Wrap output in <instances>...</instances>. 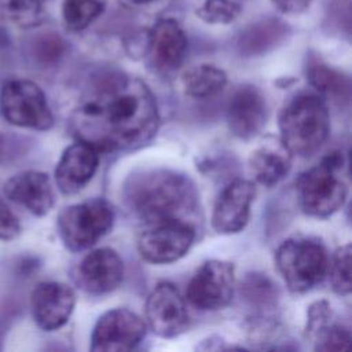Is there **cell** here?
Returning <instances> with one entry per match:
<instances>
[{
	"instance_id": "1",
	"label": "cell",
	"mask_w": 352,
	"mask_h": 352,
	"mask_svg": "<svg viewBox=\"0 0 352 352\" xmlns=\"http://www.w3.org/2000/svg\"><path fill=\"white\" fill-rule=\"evenodd\" d=\"M160 126L150 88L138 77L104 72L94 78L70 116L77 140L100 151H131L147 144Z\"/></svg>"
},
{
	"instance_id": "2",
	"label": "cell",
	"mask_w": 352,
	"mask_h": 352,
	"mask_svg": "<svg viewBox=\"0 0 352 352\" xmlns=\"http://www.w3.org/2000/svg\"><path fill=\"white\" fill-rule=\"evenodd\" d=\"M126 209L146 226L162 221H188L199 209V195L192 180L164 168L131 173L122 184Z\"/></svg>"
},
{
	"instance_id": "3",
	"label": "cell",
	"mask_w": 352,
	"mask_h": 352,
	"mask_svg": "<svg viewBox=\"0 0 352 352\" xmlns=\"http://www.w3.org/2000/svg\"><path fill=\"white\" fill-rule=\"evenodd\" d=\"M278 126L279 139L292 155L311 157L329 138V109L319 95L300 94L283 106Z\"/></svg>"
},
{
	"instance_id": "4",
	"label": "cell",
	"mask_w": 352,
	"mask_h": 352,
	"mask_svg": "<svg viewBox=\"0 0 352 352\" xmlns=\"http://www.w3.org/2000/svg\"><path fill=\"white\" fill-rule=\"evenodd\" d=\"M344 162V154L333 151L298 177L297 197L305 214L327 219L342 208L348 195V186L340 176Z\"/></svg>"
},
{
	"instance_id": "5",
	"label": "cell",
	"mask_w": 352,
	"mask_h": 352,
	"mask_svg": "<svg viewBox=\"0 0 352 352\" xmlns=\"http://www.w3.org/2000/svg\"><path fill=\"white\" fill-rule=\"evenodd\" d=\"M329 261L324 245L316 238H289L275 252L276 268L293 293H305L322 283Z\"/></svg>"
},
{
	"instance_id": "6",
	"label": "cell",
	"mask_w": 352,
	"mask_h": 352,
	"mask_svg": "<svg viewBox=\"0 0 352 352\" xmlns=\"http://www.w3.org/2000/svg\"><path fill=\"white\" fill-rule=\"evenodd\" d=\"M114 209L103 198H92L65 208L56 220L60 241L70 252H82L102 239L114 224Z\"/></svg>"
},
{
	"instance_id": "7",
	"label": "cell",
	"mask_w": 352,
	"mask_h": 352,
	"mask_svg": "<svg viewBox=\"0 0 352 352\" xmlns=\"http://www.w3.org/2000/svg\"><path fill=\"white\" fill-rule=\"evenodd\" d=\"M0 111L15 126L48 131L54 125L45 94L30 80H10L1 87Z\"/></svg>"
},
{
	"instance_id": "8",
	"label": "cell",
	"mask_w": 352,
	"mask_h": 352,
	"mask_svg": "<svg viewBox=\"0 0 352 352\" xmlns=\"http://www.w3.org/2000/svg\"><path fill=\"white\" fill-rule=\"evenodd\" d=\"M235 267L226 260H208L194 274L186 297L201 311H217L227 307L235 292Z\"/></svg>"
},
{
	"instance_id": "9",
	"label": "cell",
	"mask_w": 352,
	"mask_h": 352,
	"mask_svg": "<svg viewBox=\"0 0 352 352\" xmlns=\"http://www.w3.org/2000/svg\"><path fill=\"white\" fill-rule=\"evenodd\" d=\"M195 239L191 223L172 220L147 226L138 238L140 257L151 264H169L187 254Z\"/></svg>"
},
{
	"instance_id": "10",
	"label": "cell",
	"mask_w": 352,
	"mask_h": 352,
	"mask_svg": "<svg viewBox=\"0 0 352 352\" xmlns=\"http://www.w3.org/2000/svg\"><path fill=\"white\" fill-rule=\"evenodd\" d=\"M146 322L128 308H114L106 311L96 320L91 346L94 352H124L135 349L144 338Z\"/></svg>"
},
{
	"instance_id": "11",
	"label": "cell",
	"mask_w": 352,
	"mask_h": 352,
	"mask_svg": "<svg viewBox=\"0 0 352 352\" xmlns=\"http://www.w3.org/2000/svg\"><path fill=\"white\" fill-rule=\"evenodd\" d=\"M146 326L161 338H175L188 327L184 297L170 282H160L146 300Z\"/></svg>"
},
{
	"instance_id": "12",
	"label": "cell",
	"mask_w": 352,
	"mask_h": 352,
	"mask_svg": "<svg viewBox=\"0 0 352 352\" xmlns=\"http://www.w3.org/2000/svg\"><path fill=\"white\" fill-rule=\"evenodd\" d=\"M256 197V186L250 180L235 179L219 194L213 212L212 227L217 234L241 232L250 219V206Z\"/></svg>"
},
{
	"instance_id": "13",
	"label": "cell",
	"mask_w": 352,
	"mask_h": 352,
	"mask_svg": "<svg viewBox=\"0 0 352 352\" xmlns=\"http://www.w3.org/2000/svg\"><path fill=\"white\" fill-rule=\"evenodd\" d=\"M74 305L76 296L73 289L62 282H41L30 296L33 319L44 331H54L65 326L73 314Z\"/></svg>"
},
{
	"instance_id": "14",
	"label": "cell",
	"mask_w": 352,
	"mask_h": 352,
	"mask_svg": "<svg viewBox=\"0 0 352 352\" xmlns=\"http://www.w3.org/2000/svg\"><path fill=\"white\" fill-rule=\"evenodd\" d=\"M268 106L264 94L252 84L235 89L227 104V125L230 132L243 140L254 138L265 125Z\"/></svg>"
},
{
	"instance_id": "15",
	"label": "cell",
	"mask_w": 352,
	"mask_h": 352,
	"mask_svg": "<svg viewBox=\"0 0 352 352\" xmlns=\"http://www.w3.org/2000/svg\"><path fill=\"white\" fill-rule=\"evenodd\" d=\"M146 52L158 72L179 69L187 54V37L179 22L173 18L158 19L147 32Z\"/></svg>"
},
{
	"instance_id": "16",
	"label": "cell",
	"mask_w": 352,
	"mask_h": 352,
	"mask_svg": "<svg viewBox=\"0 0 352 352\" xmlns=\"http://www.w3.org/2000/svg\"><path fill=\"white\" fill-rule=\"evenodd\" d=\"M124 279V263L111 248L89 252L77 267V282L89 294L102 296L116 290Z\"/></svg>"
},
{
	"instance_id": "17",
	"label": "cell",
	"mask_w": 352,
	"mask_h": 352,
	"mask_svg": "<svg viewBox=\"0 0 352 352\" xmlns=\"http://www.w3.org/2000/svg\"><path fill=\"white\" fill-rule=\"evenodd\" d=\"M98 165L99 150L77 140L62 153L55 168V183L63 194H76L89 183Z\"/></svg>"
},
{
	"instance_id": "18",
	"label": "cell",
	"mask_w": 352,
	"mask_h": 352,
	"mask_svg": "<svg viewBox=\"0 0 352 352\" xmlns=\"http://www.w3.org/2000/svg\"><path fill=\"white\" fill-rule=\"evenodd\" d=\"M4 194L34 216H45L55 205L51 179L40 170H25L10 177L4 184Z\"/></svg>"
},
{
	"instance_id": "19",
	"label": "cell",
	"mask_w": 352,
	"mask_h": 352,
	"mask_svg": "<svg viewBox=\"0 0 352 352\" xmlns=\"http://www.w3.org/2000/svg\"><path fill=\"white\" fill-rule=\"evenodd\" d=\"M290 26L279 18L265 16L248 25L236 38V51L243 58L265 55L290 36Z\"/></svg>"
},
{
	"instance_id": "20",
	"label": "cell",
	"mask_w": 352,
	"mask_h": 352,
	"mask_svg": "<svg viewBox=\"0 0 352 352\" xmlns=\"http://www.w3.org/2000/svg\"><path fill=\"white\" fill-rule=\"evenodd\" d=\"M249 172L253 179L265 187L276 186L292 169V154L280 139L261 143L252 151L248 161Z\"/></svg>"
},
{
	"instance_id": "21",
	"label": "cell",
	"mask_w": 352,
	"mask_h": 352,
	"mask_svg": "<svg viewBox=\"0 0 352 352\" xmlns=\"http://www.w3.org/2000/svg\"><path fill=\"white\" fill-rule=\"evenodd\" d=\"M305 76L309 84L323 96L337 104L345 106L351 99L349 77L329 66L316 54L309 52L305 59Z\"/></svg>"
},
{
	"instance_id": "22",
	"label": "cell",
	"mask_w": 352,
	"mask_h": 352,
	"mask_svg": "<svg viewBox=\"0 0 352 352\" xmlns=\"http://www.w3.org/2000/svg\"><path fill=\"white\" fill-rule=\"evenodd\" d=\"M242 301L253 309L252 318H274L279 301V289L275 282L263 272H249L239 285Z\"/></svg>"
},
{
	"instance_id": "23",
	"label": "cell",
	"mask_w": 352,
	"mask_h": 352,
	"mask_svg": "<svg viewBox=\"0 0 352 352\" xmlns=\"http://www.w3.org/2000/svg\"><path fill=\"white\" fill-rule=\"evenodd\" d=\"M227 84V74L213 65H197L182 76V87L192 99H209L219 95Z\"/></svg>"
},
{
	"instance_id": "24",
	"label": "cell",
	"mask_w": 352,
	"mask_h": 352,
	"mask_svg": "<svg viewBox=\"0 0 352 352\" xmlns=\"http://www.w3.org/2000/svg\"><path fill=\"white\" fill-rule=\"evenodd\" d=\"M66 50V41L56 32L37 33L26 43V55L38 67L58 65L65 56Z\"/></svg>"
},
{
	"instance_id": "25",
	"label": "cell",
	"mask_w": 352,
	"mask_h": 352,
	"mask_svg": "<svg viewBox=\"0 0 352 352\" xmlns=\"http://www.w3.org/2000/svg\"><path fill=\"white\" fill-rule=\"evenodd\" d=\"M104 10L103 0H63L62 19L72 32L87 29Z\"/></svg>"
},
{
	"instance_id": "26",
	"label": "cell",
	"mask_w": 352,
	"mask_h": 352,
	"mask_svg": "<svg viewBox=\"0 0 352 352\" xmlns=\"http://www.w3.org/2000/svg\"><path fill=\"white\" fill-rule=\"evenodd\" d=\"M351 245L340 246L329 261L327 276L331 289L338 296H349L351 293Z\"/></svg>"
},
{
	"instance_id": "27",
	"label": "cell",
	"mask_w": 352,
	"mask_h": 352,
	"mask_svg": "<svg viewBox=\"0 0 352 352\" xmlns=\"http://www.w3.org/2000/svg\"><path fill=\"white\" fill-rule=\"evenodd\" d=\"M242 12L241 6L234 0H205L197 8V16L205 23L228 25Z\"/></svg>"
},
{
	"instance_id": "28",
	"label": "cell",
	"mask_w": 352,
	"mask_h": 352,
	"mask_svg": "<svg viewBox=\"0 0 352 352\" xmlns=\"http://www.w3.org/2000/svg\"><path fill=\"white\" fill-rule=\"evenodd\" d=\"M314 349L320 352H341L351 345V331L346 326L329 322L314 337Z\"/></svg>"
},
{
	"instance_id": "29",
	"label": "cell",
	"mask_w": 352,
	"mask_h": 352,
	"mask_svg": "<svg viewBox=\"0 0 352 352\" xmlns=\"http://www.w3.org/2000/svg\"><path fill=\"white\" fill-rule=\"evenodd\" d=\"M4 8L8 18L21 28H34L44 18L41 0H7Z\"/></svg>"
},
{
	"instance_id": "30",
	"label": "cell",
	"mask_w": 352,
	"mask_h": 352,
	"mask_svg": "<svg viewBox=\"0 0 352 352\" xmlns=\"http://www.w3.org/2000/svg\"><path fill=\"white\" fill-rule=\"evenodd\" d=\"M29 150L26 138L0 131V166L10 165L23 157Z\"/></svg>"
},
{
	"instance_id": "31",
	"label": "cell",
	"mask_w": 352,
	"mask_h": 352,
	"mask_svg": "<svg viewBox=\"0 0 352 352\" xmlns=\"http://www.w3.org/2000/svg\"><path fill=\"white\" fill-rule=\"evenodd\" d=\"M333 319V311L326 300L312 302L307 311V324L304 334L307 338H312L323 326Z\"/></svg>"
},
{
	"instance_id": "32",
	"label": "cell",
	"mask_w": 352,
	"mask_h": 352,
	"mask_svg": "<svg viewBox=\"0 0 352 352\" xmlns=\"http://www.w3.org/2000/svg\"><path fill=\"white\" fill-rule=\"evenodd\" d=\"M21 232L18 217L0 198V241H11Z\"/></svg>"
},
{
	"instance_id": "33",
	"label": "cell",
	"mask_w": 352,
	"mask_h": 352,
	"mask_svg": "<svg viewBox=\"0 0 352 352\" xmlns=\"http://www.w3.org/2000/svg\"><path fill=\"white\" fill-rule=\"evenodd\" d=\"M314 0H271L278 11L282 14L296 15L304 12Z\"/></svg>"
},
{
	"instance_id": "34",
	"label": "cell",
	"mask_w": 352,
	"mask_h": 352,
	"mask_svg": "<svg viewBox=\"0 0 352 352\" xmlns=\"http://www.w3.org/2000/svg\"><path fill=\"white\" fill-rule=\"evenodd\" d=\"M128 1L132 3V4H136V6H142V4H148V3H151L154 0H128Z\"/></svg>"
}]
</instances>
